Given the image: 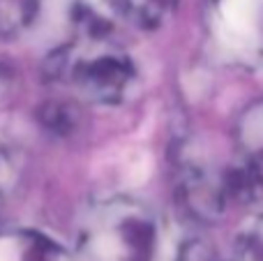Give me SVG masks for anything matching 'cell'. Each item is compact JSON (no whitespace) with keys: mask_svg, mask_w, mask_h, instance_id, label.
<instances>
[{"mask_svg":"<svg viewBox=\"0 0 263 261\" xmlns=\"http://www.w3.org/2000/svg\"><path fill=\"white\" fill-rule=\"evenodd\" d=\"M46 77L92 104H118L136 79L134 63L114 40H77L46 60Z\"/></svg>","mask_w":263,"mask_h":261,"instance_id":"cell-1","label":"cell"},{"mask_svg":"<svg viewBox=\"0 0 263 261\" xmlns=\"http://www.w3.org/2000/svg\"><path fill=\"white\" fill-rule=\"evenodd\" d=\"M88 236L97 250L116 261H150L157 245V225L148 208L132 201H109L92 213Z\"/></svg>","mask_w":263,"mask_h":261,"instance_id":"cell-2","label":"cell"},{"mask_svg":"<svg viewBox=\"0 0 263 261\" xmlns=\"http://www.w3.org/2000/svg\"><path fill=\"white\" fill-rule=\"evenodd\" d=\"M178 192H180L185 208L199 220H215L222 215L227 206L224 185H217L199 166H187L180 171Z\"/></svg>","mask_w":263,"mask_h":261,"instance_id":"cell-3","label":"cell"},{"mask_svg":"<svg viewBox=\"0 0 263 261\" xmlns=\"http://www.w3.org/2000/svg\"><path fill=\"white\" fill-rule=\"evenodd\" d=\"M120 14V0H74L72 26L81 40H114Z\"/></svg>","mask_w":263,"mask_h":261,"instance_id":"cell-4","label":"cell"},{"mask_svg":"<svg viewBox=\"0 0 263 261\" xmlns=\"http://www.w3.org/2000/svg\"><path fill=\"white\" fill-rule=\"evenodd\" d=\"M44 0H0V37L21 40L37 26Z\"/></svg>","mask_w":263,"mask_h":261,"instance_id":"cell-5","label":"cell"},{"mask_svg":"<svg viewBox=\"0 0 263 261\" xmlns=\"http://www.w3.org/2000/svg\"><path fill=\"white\" fill-rule=\"evenodd\" d=\"M178 0H120L123 14L141 28H157L168 18Z\"/></svg>","mask_w":263,"mask_h":261,"instance_id":"cell-6","label":"cell"},{"mask_svg":"<svg viewBox=\"0 0 263 261\" xmlns=\"http://www.w3.org/2000/svg\"><path fill=\"white\" fill-rule=\"evenodd\" d=\"M263 190V176L259 174L254 164H242L233 166L224 178V192L227 199H236V201H254Z\"/></svg>","mask_w":263,"mask_h":261,"instance_id":"cell-7","label":"cell"},{"mask_svg":"<svg viewBox=\"0 0 263 261\" xmlns=\"http://www.w3.org/2000/svg\"><path fill=\"white\" fill-rule=\"evenodd\" d=\"M40 114L44 125L53 129L55 134H69L79 125V109L74 104H67V102H49Z\"/></svg>","mask_w":263,"mask_h":261,"instance_id":"cell-8","label":"cell"},{"mask_svg":"<svg viewBox=\"0 0 263 261\" xmlns=\"http://www.w3.org/2000/svg\"><path fill=\"white\" fill-rule=\"evenodd\" d=\"M16 183V160L5 143H0V201L12 192Z\"/></svg>","mask_w":263,"mask_h":261,"instance_id":"cell-9","label":"cell"},{"mask_svg":"<svg viewBox=\"0 0 263 261\" xmlns=\"http://www.w3.org/2000/svg\"><path fill=\"white\" fill-rule=\"evenodd\" d=\"M178 261H217V259H215L213 250H210L208 245H203L201 240H190V243L182 248Z\"/></svg>","mask_w":263,"mask_h":261,"instance_id":"cell-10","label":"cell"},{"mask_svg":"<svg viewBox=\"0 0 263 261\" xmlns=\"http://www.w3.org/2000/svg\"><path fill=\"white\" fill-rule=\"evenodd\" d=\"M242 261H263V238H250V243H245Z\"/></svg>","mask_w":263,"mask_h":261,"instance_id":"cell-11","label":"cell"}]
</instances>
